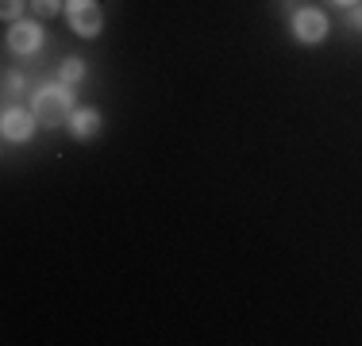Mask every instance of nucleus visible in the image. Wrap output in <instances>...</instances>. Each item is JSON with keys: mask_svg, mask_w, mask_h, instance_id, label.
<instances>
[{"mask_svg": "<svg viewBox=\"0 0 362 346\" xmlns=\"http://www.w3.org/2000/svg\"><path fill=\"white\" fill-rule=\"evenodd\" d=\"M70 131H74V138H93L100 131V112L97 108H77L70 116Z\"/></svg>", "mask_w": 362, "mask_h": 346, "instance_id": "423d86ee", "label": "nucleus"}, {"mask_svg": "<svg viewBox=\"0 0 362 346\" xmlns=\"http://www.w3.org/2000/svg\"><path fill=\"white\" fill-rule=\"evenodd\" d=\"M39 47H42V28L35 20H20L8 28V50L12 54H35Z\"/></svg>", "mask_w": 362, "mask_h": 346, "instance_id": "39448f33", "label": "nucleus"}, {"mask_svg": "<svg viewBox=\"0 0 362 346\" xmlns=\"http://www.w3.org/2000/svg\"><path fill=\"white\" fill-rule=\"evenodd\" d=\"M327 35V16L320 8H300V12H293V39L297 42H324Z\"/></svg>", "mask_w": 362, "mask_h": 346, "instance_id": "7ed1b4c3", "label": "nucleus"}, {"mask_svg": "<svg viewBox=\"0 0 362 346\" xmlns=\"http://www.w3.org/2000/svg\"><path fill=\"white\" fill-rule=\"evenodd\" d=\"M39 116V124H47V127H58V124H70V116H74V93H70V85H47V89H39L35 93V108H31Z\"/></svg>", "mask_w": 362, "mask_h": 346, "instance_id": "f257e3e1", "label": "nucleus"}, {"mask_svg": "<svg viewBox=\"0 0 362 346\" xmlns=\"http://www.w3.org/2000/svg\"><path fill=\"white\" fill-rule=\"evenodd\" d=\"M81 77H85V62H81V58H66L62 69H58V81H62V85H77Z\"/></svg>", "mask_w": 362, "mask_h": 346, "instance_id": "0eeeda50", "label": "nucleus"}, {"mask_svg": "<svg viewBox=\"0 0 362 346\" xmlns=\"http://www.w3.org/2000/svg\"><path fill=\"white\" fill-rule=\"evenodd\" d=\"M66 20H70V28L81 39H97L100 28H105V12H100L97 0H70L66 4Z\"/></svg>", "mask_w": 362, "mask_h": 346, "instance_id": "f03ea898", "label": "nucleus"}, {"mask_svg": "<svg viewBox=\"0 0 362 346\" xmlns=\"http://www.w3.org/2000/svg\"><path fill=\"white\" fill-rule=\"evenodd\" d=\"M35 124H39V116L23 108H4V116H0V131H4L8 143H28L35 135Z\"/></svg>", "mask_w": 362, "mask_h": 346, "instance_id": "20e7f679", "label": "nucleus"}, {"mask_svg": "<svg viewBox=\"0 0 362 346\" xmlns=\"http://www.w3.org/2000/svg\"><path fill=\"white\" fill-rule=\"evenodd\" d=\"M347 23H351V28H358V31H362V8H355V12L347 16Z\"/></svg>", "mask_w": 362, "mask_h": 346, "instance_id": "9b49d317", "label": "nucleus"}, {"mask_svg": "<svg viewBox=\"0 0 362 346\" xmlns=\"http://www.w3.org/2000/svg\"><path fill=\"white\" fill-rule=\"evenodd\" d=\"M20 12H23V0H0V16H4V23H20Z\"/></svg>", "mask_w": 362, "mask_h": 346, "instance_id": "6e6552de", "label": "nucleus"}, {"mask_svg": "<svg viewBox=\"0 0 362 346\" xmlns=\"http://www.w3.org/2000/svg\"><path fill=\"white\" fill-rule=\"evenodd\" d=\"M23 89V77L16 73V69H8L4 73V97H12V93H20Z\"/></svg>", "mask_w": 362, "mask_h": 346, "instance_id": "9d476101", "label": "nucleus"}, {"mask_svg": "<svg viewBox=\"0 0 362 346\" xmlns=\"http://www.w3.org/2000/svg\"><path fill=\"white\" fill-rule=\"evenodd\" d=\"M332 4H339V8H351V4H355V0H332Z\"/></svg>", "mask_w": 362, "mask_h": 346, "instance_id": "f8f14e48", "label": "nucleus"}, {"mask_svg": "<svg viewBox=\"0 0 362 346\" xmlns=\"http://www.w3.org/2000/svg\"><path fill=\"white\" fill-rule=\"evenodd\" d=\"M31 12L39 16V20H50V16H58V0H28Z\"/></svg>", "mask_w": 362, "mask_h": 346, "instance_id": "1a4fd4ad", "label": "nucleus"}]
</instances>
